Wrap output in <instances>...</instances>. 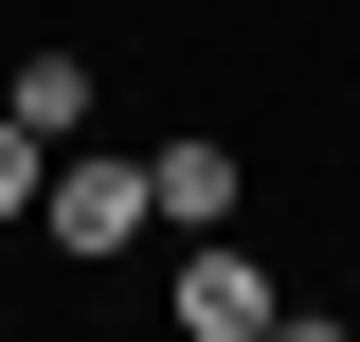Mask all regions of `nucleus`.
Wrapping results in <instances>:
<instances>
[{"label":"nucleus","mask_w":360,"mask_h":342,"mask_svg":"<svg viewBox=\"0 0 360 342\" xmlns=\"http://www.w3.org/2000/svg\"><path fill=\"white\" fill-rule=\"evenodd\" d=\"M37 234H54L72 270H127L144 234H162V198H144V163H127V144H54V180H37Z\"/></svg>","instance_id":"f257e3e1"},{"label":"nucleus","mask_w":360,"mask_h":342,"mask_svg":"<svg viewBox=\"0 0 360 342\" xmlns=\"http://www.w3.org/2000/svg\"><path fill=\"white\" fill-rule=\"evenodd\" d=\"M162 306H180V342H252L270 306H288V270H270L252 234H180V270H162Z\"/></svg>","instance_id":"f03ea898"},{"label":"nucleus","mask_w":360,"mask_h":342,"mask_svg":"<svg viewBox=\"0 0 360 342\" xmlns=\"http://www.w3.org/2000/svg\"><path fill=\"white\" fill-rule=\"evenodd\" d=\"M144 198H162V234H252V163H234L217 127H162L144 144Z\"/></svg>","instance_id":"7ed1b4c3"},{"label":"nucleus","mask_w":360,"mask_h":342,"mask_svg":"<svg viewBox=\"0 0 360 342\" xmlns=\"http://www.w3.org/2000/svg\"><path fill=\"white\" fill-rule=\"evenodd\" d=\"M0 108H18L37 144H90V108H108V72H90V54H0Z\"/></svg>","instance_id":"20e7f679"},{"label":"nucleus","mask_w":360,"mask_h":342,"mask_svg":"<svg viewBox=\"0 0 360 342\" xmlns=\"http://www.w3.org/2000/svg\"><path fill=\"white\" fill-rule=\"evenodd\" d=\"M37 180H54V144L18 127V108H0V216H37Z\"/></svg>","instance_id":"39448f33"},{"label":"nucleus","mask_w":360,"mask_h":342,"mask_svg":"<svg viewBox=\"0 0 360 342\" xmlns=\"http://www.w3.org/2000/svg\"><path fill=\"white\" fill-rule=\"evenodd\" d=\"M252 342H360V324H324V306H270V324H252Z\"/></svg>","instance_id":"423d86ee"}]
</instances>
